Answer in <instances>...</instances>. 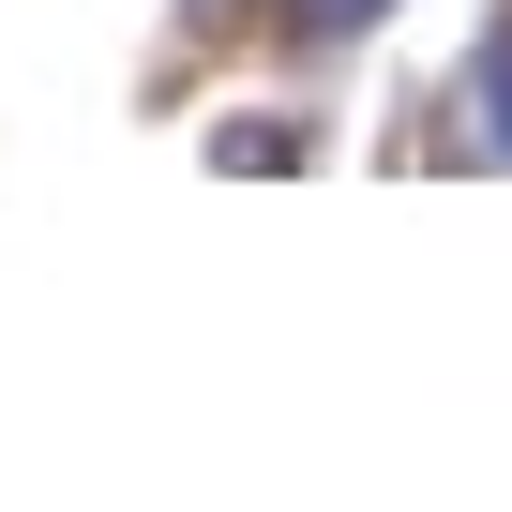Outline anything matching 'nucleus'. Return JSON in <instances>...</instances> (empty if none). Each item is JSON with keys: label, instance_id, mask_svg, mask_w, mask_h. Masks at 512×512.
<instances>
[{"label": "nucleus", "instance_id": "f257e3e1", "mask_svg": "<svg viewBox=\"0 0 512 512\" xmlns=\"http://www.w3.org/2000/svg\"><path fill=\"white\" fill-rule=\"evenodd\" d=\"M482 91H497V136H512V16L482 31Z\"/></svg>", "mask_w": 512, "mask_h": 512}, {"label": "nucleus", "instance_id": "f03ea898", "mask_svg": "<svg viewBox=\"0 0 512 512\" xmlns=\"http://www.w3.org/2000/svg\"><path fill=\"white\" fill-rule=\"evenodd\" d=\"M377 16V0H302V31H362Z\"/></svg>", "mask_w": 512, "mask_h": 512}]
</instances>
